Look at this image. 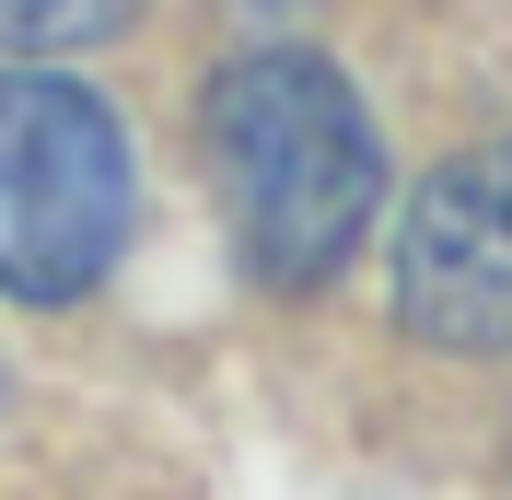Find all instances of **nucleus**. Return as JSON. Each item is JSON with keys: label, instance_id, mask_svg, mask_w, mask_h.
<instances>
[{"label": "nucleus", "instance_id": "nucleus-1", "mask_svg": "<svg viewBox=\"0 0 512 500\" xmlns=\"http://www.w3.org/2000/svg\"><path fill=\"white\" fill-rule=\"evenodd\" d=\"M198 140H210V175H222L233 245H245V268L268 291L338 280L384 210V140L315 47L233 59L210 82V105H198Z\"/></svg>", "mask_w": 512, "mask_h": 500}, {"label": "nucleus", "instance_id": "nucleus-2", "mask_svg": "<svg viewBox=\"0 0 512 500\" xmlns=\"http://www.w3.org/2000/svg\"><path fill=\"white\" fill-rule=\"evenodd\" d=\"M128 245V140L82 82L0 70V291L82 303Z\"/></svg>", "mask_w": 512, "mask_h": 500}, {"label": "nucleus", "instance_id": "nucleus-3", "mask_svg": "<svg viewBox=\"0 0 512 500\" xmlns=\"http://www.w3.org/2000/svg\"><path fill=\"white\" fill-rule=\"evenodd\" d=\"M396 314L431 349H512V140L454 152L396 221Z\"/></svg>", "mask_w": 512, "mask_h": 500}, {"label": "nucleus", "instance_id": "nucleus-4", "mask_svg": "<svg viewBox=\"0 0 512 500\" xmlns=\"http://www.w3.org/2000/svg\"><path fill=\"white\" fill-rule=\"evenodd\" d=\"M140 0H0V47L24 59H59V47H105Z\"/></svg>", "mask_w": 512, "mask_h": 500}]
</instances>
